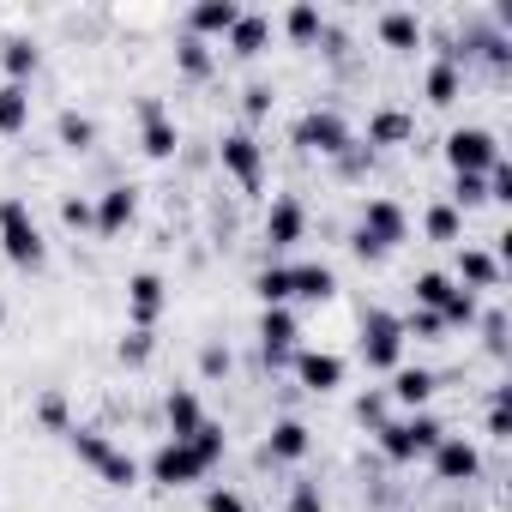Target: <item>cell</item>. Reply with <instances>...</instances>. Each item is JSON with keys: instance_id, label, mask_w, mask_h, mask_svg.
Masks as SVG:
<instances>
[{"instance_id": "cell-1", "label": "cell", "mask_w": 512, "mask_h": 512, "mask_svg": "<svg viewBox=\"0 0 512 512\" xmlns=\"http://www.w3.org/2000/svg\"><path fill=\"white\" fill-rule=\"evenodd\" d=\"M410 211H404V199L398 193H368L362 205H356V229H350V253L362 266H386L392 253L410 241Z\"/></svg>"}, {"instance_id": "cell-2", "label": "cell", "mask_w": 512, "mask_h": 512, "mask_svg": "<svg viewBox=\"0 0 512 512\" xmlns=\"http://www.w3.org/2000/svg\"><path fill=\"white\" fill-rule=\"evenodd\" d=\"M0 260L13 272H25V278L49 272V235H43L25 193H0Z\"/></svg>"}, {"instance_id": "cell-3", "label": "cell", "mask_w": 512, "mask_h": 512, "mask_svg": "<svg viewBox=\"0 0 512 512\" xmlns=\"http://www.w3.org/2000/svg\"><path fill=\"white\" fill-rule=\"evenodd\" d=\"M440 434H446V422L434 410H392L374 428V452H380V464L410 470V464H428V452L440 446Z\"/></svg>"}, {"instance_id": "cell-4", "label": "cell", "mask_w": 512, "mask_h": 512, "mask_svg": "<svg viewBox=\"0 0 512 512\" xmlns=\"http://www.w3.org/2000/svg\"><path fill=\"white\" fill-rule=\"evenodd\" d=\"M211 163L229 175V187L241 193V199H260L266 193V139L253 133V127H223L217 139H211Z\"/></svg>"}, {"instance_id": "cell-5", "label": "cell", "mask_w": 512, "mask_h": 512, "mask_svg": "<svg viewBox=\"0 0 512 512\" xmlns=\"http://www.w3.org/2000/svg\"><path fill=\"white\" fill-rule=\"evenodd\" d=\"M290 145H296L302 157L332 163V157H344V151L356 145V127H350V115H344L338 103H308V109L296 115V127H290Z\"/></svg>"}, {"instance_id": "cell-6", "label": "cell", "mask_w": 512, "mask_h": 512, "mask_svg": "<svg viewBox=\"0 0 512 512\" xmlns=\"http://www.w3.org/2000/svg\"><path fill=\"white\" fill-rule=\"evenodd\" d=\"M404 350H410V338H404L398 314L380 308V302L362 308V320H356V356H362V368H368V374H392L398 362H410Z\"/></svg>"}, {"instance_id": "cell-7", "label": "cell", "mask_w": 512, "mask_h": 512, "mask_svg": "<svg viewBox=\"0 0 512 512\" xmlns=\"http://www.w3.org/2000/svg\"><path fill=\"white\" fill-rule=\"evenodd\" d=\"M314 217L302 193H272V205L260 211V260H290V253L308 241Z\"/></svg>"}, {"instance_id": "cell-8", "label": "cell", "mask_w": 512, "mask_h": 512, "mask_svg": "<svg viewBox=\"0 0 512 512\" xmlns=\"http://www.w3.org/2000/svg\"><path fill=\"white\" fill-rule=\"evenodd\" d=\"M139 470H145V482H157L163 494H175V488H193V482H211L217 470L187 446V440H169V434H157V446H151V458H139Z\"/></svg>"}, {"instance_id": "cell-9", "label": "cell", "mask_w": 512, "mask_h": 512, "mask_svg": "<svg viewBox=\"0 0 512 512\" xmlns=\"http://www.w3.org/2000/svg\"><path fill=\"white\" fill-rule=\"evenodd\" d=\"M133 121H139V151L151 157V163H175L181 157V121H175V109L157 97V91H139L133 97Z\"/></svg>"}, {"instance_id": "cell-10", "label": "cell", "mask_w": 512, "mask_h": 512, "mask_svg": "<svg viewBox=\"0 0 512 512\" xmlns=\"http://www.w3.org/2000/svg\"><path fill=\"white\" fill-rule=\"evenodd\" d=\"M253 350H260L266 374L290 368V356L302 350V314L296 308H260V320H253Z\"/></svg>"}, {"instance_id": "cell-11", "label": "cell", "mask_w": 512, "mask_h": 512, "mask_svg": "<svg viewBox=\"0 0 512 512\" xmlns=\"http://www.w3.org/2000/svg\"><path fill=\"white\" fill-rule=\"evenodd\" d=\"M440 157H446L452 175H488V169L506 157V145H500L494 127H452L446 145H440Z\"/></svg>"}, {"instance_id": "cell-12", "label": "cell", "mask_w": 512, "mask_h": 512, "mask_svg": "<svg viewBox=\"0 0 512 512\" xmlns=\"http://www.w3.org/2000/svg\"><path fill=\"white\" fill-rule=\"evenodd\" d=\"M290 380H296V392H308V398H332V392H344L350 362H344L338 350H326V344H302V350L290 356Z\"/></svg>"}, {"instance_id": "cell-13", "label": "cell", "mask_w": 512, "mask_h": 512, "mask_svg": "<svg viewBox=\"0 0 512 512\" xmlns=\"http://www.w3.org/2000/svg\"><path fill=\"white\" fill-rule=\"evenodd\" d=\"M121 302H127V326L133 332H157V320L169 314V278L157 266H139V272H127Z\"/></svg>"}, {"instance_id": "cell-14", "label": "cell", "mask_w": 512, "mask_h": 512, "mask_svg": "<svg viewBox=\"0 0 512 512\" xmlns=\"http://www.w3.org/2000/svg\"><path fill=\"white\" fill-rule=\"evenodd\" d=\"M428 470H434V482L440 488H470V482H482V446L470 440V434H440V446L428 452Z\"/></svg>"}, {"instance_id": "cell-15", "label": "cell", "mask_w": 512, "mask_h": 512, "mask_svg": "<svg viewBox=\"0 0 512 512\" xmlns=\"http://www.w3.org/2000/svg\"><path fill=\"white\" fill-rule=\"evenodd\" d=\"M91 217H97V241H121L139 223V187L133 181H109L103 193H91Z\"/></svg>"}, {"instance_id": "cell-16", "label": "cell", "mask_w": 512, "mask_h": 512, "mask_svg": "<svg viewBox=\"0 0 512 512\" xmlns=\"http://www.w3.org/2000/svg\"><path fill=\"white\" fill-rule=\"evenodd\" d=\"M452 284L470 290V296H494V290L506 284V266L494 260L482 241H458V247H452Z\"/></svg>"}, {"instance_id": "cell-17", "label": "cell", "mask_w": 512, "mask_h": 512, "mask_svg": "<svg viewBox=\"0 0 512 512\" xmlns=\"http://www.w3.org/2000/svg\"><path fill=\"white\" fill-rule=\"evenodd\" d=\"M308 452H314V428L296 410L272 416V428L260 434V464H302Z\"/></svg>"}, {"instance_id": "cell-18", "label": "cell", "mask_w": 512, "mask_h": 512, "mask_svg": "<svg viewBox=\"0 0 512 512\" xmlns=\"http://www.w3.org/2000/svg\"><path fill=\"white\" fill-rule=\"evenodd\" d=\"M356 139H362L374 157H380V151H404V145H416V109H404V103H380Z\"/></svg>"}, {"instance_id": "cell-19", "label": "cell", "mask_w": 512, "mask_h": 512, "mask_svg": "<svg viewBox=\"0 0 512 512\" xmlns=\"http://www.w3.org/2000/svg\"><path fill=\"white\" fill-rule=\"evenodd\" d=\"M434 392H440V374L422 368V362H398V368L386 374L392 410H434Z\"/></svg>"}, {"instance_id": "cell-20", "label": "cell", "mask_w": 512, "mask_h": 512, "mask_svg": "<svg viewBox=\"0 0 512 512\" xmlns=\"http://www.w3.org/2000/svg\"><path fill=\"white\" fill-rule=\"evenodd\" d=\"M374 37H380L386 55H416V49L428 43V19H422L416 7H386V13L374 19Z\"/></svg>"}, {"instance_id": "cell-21", "label": "cell", "mask_w": 512, "mask_h": 512, "mask_svg": "<svg viewBox=\"0 0 512 512\" xmlns=\"http://www.w3.org/2000/svg\"><path fill=\"white\" fill-rule=\"evenodd\" d=\"M272 37H278L272 13H253V7H241V19H235V31L223 37V49H229L235 61H260V55L272 49Z\"/></svg>"}, {"instance_id": "cell-22", "label": "cell", "mask_w": 512, "mask_h": 512, "mask_svg": "<svg viewBox=\"0 0 512 512\" xmlns=\"http://www.w3.org/2000/svg\"><path fill=\"white\" fill-rule=\"evenodd\" d=\"M235 19H241V0H199V7L181 13V31L199 37V43H217V37L235 31Z\"/></svg>"}, {"instance_id": "cell-23", "label": "cell", "mask_w": 512, "mask_h": 512, "mask_svg": "<svg viewBox=\"0 0 512 512\" xmlns=\"http://www.w3.org/2000/svg\"><path fill=\"white\" fill-rule=\"evenodd\" d=\"M205 416H211V410H205L199 386H163V434H169V440H187Z\"/></svg>"}, {"instance_id": "cell-24", "label": "cell", "mask_w": 512, "mask_h": 512, "mask_svg": "<svg viewBox=\"0 0 512 512\" xmlns=\"http://www.w3.org/2000/svg\"><path fill=\"white\" fill-rule=\"evenodd\" d=\"M284 266H290V296H296V302L320 308V302L338 296V272H332L326 260H284Z\"/></svg>"}, {"instance_id": "cell-25", "label": "cell", "mask_w": 512, "mask_h": 512, "mask_svg": "<svg viewBox=\"0 0 512 512\" xmlns=\"http://www.w3.org/2000/svg\"><path fill=\"white\" fill-rule=\"evenodd\" d=\"M55 139H61V151H73V157H91L97 145H103V127H97V115H85V109H61L55 115Z\"/></svg>"}, {"instance_id": "cell-26", "label": "cell", "mask_w": 512, "mask_h": 512, "mask_svg": "<svg viewBox=\"0 0 512 512\" xmlns=\"http://www.w3.org/2000/svg\"><path fill=\"white\" fill-rule=\"evenodd\" d=\"M37 67H43L37 37H0V73H7V85H31Z\"/></svg>"}, {"instance_id": "cell-27", "label": "cell", "mask_w": 512, "mask_h": 512, "mask_svg": "<svg viewBox=\"0 0 512 512\" xmlns=\"http://www.w3.org/2000/svg\"><path fill=\"white\" fill-rule=\"evenodd\" d=\"M175 73H181L187 85H211V79H217V49L181 31V37H175Z\"/></svg>"}, {"instance_id": "cell-28", "label": "cell", "mask_w": 512, "mask_h": 512, "mask_svg": "<svg viewBox=\"0 0 512 512\" xmlns=\"http://www.w3.org/2000/svg\"><path fill=\"white\" fill-rule=\"evenodd\" d=\"M422 97H428V109H452V103L464 97V67L428 61V67H422Z\"/></svg>"}, {"instance_id": "cell-29", "label": "cell", "mask_w": 512, "mask_h": 512, "mask_svg": "<svg viewBox=\"0 0 512 512\" xmlns=\"http://www.w3.org/2000/svg\"><path fill=\"white\" fill-rule=\"evenodd\" d=\"M253 302L260 308H296V296H290V266L284 260H260V272H253Z\"/></svg>"}, {"instance_id": "cell-30", "label": "cell", "mask_w": 512, "mask_h": 512, "mask_svg": "<svg viewBox=\"0 0 512 512\" xmlns=\"http://www.w3.org/2000/svg\"><path fill=\"white\" fill-rule=\"evenodd\" d=\"M326 19H332V13L320 7V0H296V7H290L278 25H284V37H290L296 49H314V43H320V31H326Z\"/></svg>"}, {"instance_id": "cell-31", "label": "cell", "mask_w": 512, "mask_h": 512, "mask_svg": "<svg viewBox=\"0 0 512 512\" xmlns=\"http://www.w3.org/2000/svg\"><path fill=\"white\" fill-rule=\"evenodd\" d=\"M422 241L458 247V241H464V211H452L446 199H428V205H422Z\"/></svg>"}, {"instance_id": "cell-32", "label": "cell", "mask_w": 512, "mask_h": 512, "mask_svg": "<svg viewBox=\"0 0 512 512\" xmlns=\"http://www.w3.org/2000/svg\"><path fill=\"white\" fill-rule=\"evenodd\" d=\"M61 440H67V446H73V458H79V464H85V470H97V464H103V458H109V446H115V434H109V428H103V422H73V428H67V434H61Z\"/></svg>"}, {"instance_id": "cell-33", "label": "cell", "mask_w": 512, "mask_h": 512, "mask_svg": "<svg viewBox=\"0 0 512 512\" xmlns=\"http://www.w3.org/2000/svg\"><path fill=\"white\" fill-rule=\"evenodd\" d=\"M482 434H488L494 446H506V440H512V380H494V386H488V404H482Z\"/></svg>"}, {"instance_id": "cell-34", "label": "cell", "mask_w": 512, "mask_h": 512, "mask_svg": "<svg viewBox=\"0 0 512 512\" xmlns=\"http://www.w3.org/2000/svg\"><path fill=\"white\" fill-rule=\"evenodd\" d=\"M31 85H7L0 79V139H19L25 127H31Z\"/></svg>"}, {"instance_id": "cell-35", "label": "cell", "mask_w": 512, "mask_h": 512, "mask_svg": "<svg viewBox=\"0 0 512 512\" xmlns=\"http://www.w3.org/2000/svg\"><path fill=\"white\" fill-rule=\"evenodd\" d=\"M31 416H37L43 434H67V428H73V398H67V386H43Z\"/></svg>"}, {"instance_id": "cell-36", "label": "cell", "mask_w": 512, "mask_h": 512, "mask_svg": "<svg viewBox=\"0 0 512 512\" xmlns=\"http://www.w3.org/2000/svg\"><path fill=\"white\" fill-rule=\"evenodd\" d=\"M476 320H482V296H470V290L452 284V296L440 302V326H446V338H452V332H476Z\"/></svg>"}, {"instance_id": "cell-37", "label": "cell", "mask_w": 512, "mask_h": 512, "mask_svg": "<svg viewBox=\"0 0 512 512\" xmlns=\"http://www.w3.org/2000/svg\"><path fill=\"white\" fill-rule=\"evenodd\" d=\"M452 296V272H440V266H428V272H416L410 278V308H428V314H440V302Z\"/></svg>"}, {"instance_id": "cell-38", "label": "cell", "mask_w": 512, "mask_h": 512, "mask_svg": "<svg viewBox=\"0 0 512 512\" xmlns=\"http://www.w3.org/2000/svg\"><path fill=\"white\" fill-rule=\"evenodd\" d=\"M139 476H145V470H139V458H133L127 446H109V458L97 464V482H103V488H121V494L139 488Z\"/></svg>"}, {"instance_id": "cell-39", "label": "cell", "mask_w": 512, "mask_h": 512, "mask_svg": "<svg viewBox=\"0 0 512 512\" xmlns=\"http://www.w3.org/2000/svg\"><path fill=\"white\" fill-rule=\"evenodd\" d=\"M272 109H278V85L272 79H247L241 85V127H260Z\"/></svg>"}, {"instance_id": "cell-40", "label": "cell", "mask_w": 512, "mask_h": 512, "mask_svg": "<svg viewBox=\"0 0 512 512\" xmlns=\"http://www.w3.org/2000/svg\"><path fill=\"white\" fill-rule=\"evenodd\" d=\"M151 356H157V332H133V326H121V338H115V362L121 368H151Z\"/></svg>"}, {"instance_id": "cell-41", "label": "cell", "mask_w": 512, "mask_h": 512, "mask_svg": "<svg viewBox=\"0 0 512 512\" xmlns=\"http://www.w3.org/2000/svg\"><path fill=\"white\" fill-rule=\"evenodd\" d=\"M386 416H392V398H386V386H362V392L350 398V422H356V428H368V434H374Z\"/></svg>"}, {"instance_id": "cell-42", "label": "cell", "mask_w": 512, "mask_h": 512, "mask_svg": "<svg viewBox=\"0 0 512 512\" xmlns=\"http://www.w3.org/2000/svg\"><path fill=\"white\" fill-rule=\"evenodd\" d=\"M199 380H205V386L235 380V350H229L223 338H205V344H199Z\"/></svg>"}, {"instance_id": "cell-43", "label": "cell", "mask_w": 512, "mask_h": 512, "mask_svg": "<svg viewBox=\"0 0 512 512\" xmlns=\"http://www.w3.org/2000/svg\"><path fill=\"white\" fill-rule=\"evenodd\" d=\"M374 163H380V157H374V151L356 139L344 157H332V175H338V181H368V175H374Z\"/></svg>"}, {"instance_id": "cell-44", "label": "cell", "mask_w": 512, "mask_h": 512, "mask_svg": "<svg viewBox=\"0 0 512 512\" xmlns=\"http://www.w3.org/2000/svg\"><path fill=\"white\" fill-rule=\"evenodd\" d=\"M284 512H326V488H320V476H296L290 494H284Z\"/></svg>"}, {"instance_id": "cell-45", "label": "cell", "mask_w": 512, "mask_h": 512, "mask_svg": "<svg viewBox=\"0 0 512 512\" xmlns=\"http://www.w3.org/2000/svg\"><path fill=\"white\" fill-rule=\"evenodd\" d=\"M61 229H73V235H91V229H97L91 193H61Z\"/></svg>"}, {"instance_id": "cell-46", "label": "cell", "mask_w": 512, "mask_h": 512, "mask_svg": "<svg viewBox=\"0 0 512 512\" xmlns=\"http://www.w3.org/2000/svg\"><path fill=\"white\" fill-rule=\"evenodd\" d=\"M398 326H404V338L446 344V326H440V314H428V308H410V314H398Z\"/></svg>"}, {"instance_id": "cell-47", "label": "cell", "mask_w": 512, "mask_h": 512, "mask_svg": "<svg viewBox=\"0 0 512 512\" xmlns=\"http://www.w3.org/2000/svg\"><path fill=\"white\" fill-rule=\"evenodd\" d=\"M476 332H482V350H488L494 362H506V308H482Z\"/></svg>"}, {"instance_id": "cell-48", "label": "cell", "mask_w": 512, "mask_h": 512, "mask_svg": "<svg viewBox=\"0 0 512 512\" xmlns=\"http://www.w3.org/2000/svg\"><path fill=\"white\" fill-rule=\"evenodd\" d=\"M482 187H488V205H512V163L500 157V163L482 175Z\"/></svg>"}, {"instance_id": "cell-49", "label": "cell", "mask_w": 512, "mask_h": 512, "mask_svg": "<svg viewBox=\"0 0 512 512\" xmlns=\"http://www.w3.org/2000/svg\"><path fill=\"white\" fill-rule=\"evenodd\" d=\"M0 332H7V302H0Z\"/></svg>"}]
</instances>
